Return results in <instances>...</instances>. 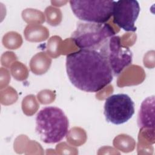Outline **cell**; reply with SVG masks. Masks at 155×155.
I'll return each mask as SVG.
<instances>
[{
  "label": "cell",
  "instance_id": "cell-1",
  "mask_svg": "<svg viewBox=\"0 0 155 155\" xmlns=\"http://www.w3.org/2000/svg\"><path fill=\"white\" fill-rule=\"evenodd\" d=\"M66 71L71 83L86 92H97L113 79L105 56L95 50L80 49L66 57Z\"/></svg>",
  "mask_w": 155,
  "mask_h": 155
},
{
  "label": "cell",
  "instance_id": "cell-5",
  "mask_svg": "<svg viewBox=\"0 0 155 155\" xmlns=\"http://www.w3.org/2000/svg\"><path fill=\"white\" fill-rule=\"evenodd\" d=\"M104 114L107 122L114 125L123 124L134 114V103L127 94L111 95L105 100Z\"/></svg>",
  "mask_w": 155,
  "mask_h": 155
},
{
  "label": "cell",
  "instance_id": "cell-3",
  "mask_svg": "<svg viewBox=\"0 0 155 155\" xmlns=\"http://www.w3.org/2000/svg\"><path fill=\"white\" fill-rule=\"evenodd\" d=\"M114 35V30L108 24L80 22L73 32L71 39L81 49L99 51L107 41Z\"/></svg>",
  "mask_w": 155,
  "mask_h": 155
},
{
  "label": "cell",
  "instance_id": "cell-2",
  "mask_svg": "<svg viewBox=\"0 0 155 155\" xmlns=\"http://www.w3.org/2000/svg\"><path fill=\"white\" fill-rule=\"evenodd\" d=\"M69 122L64 111L56 107H46L36 117L35 131L45 143H55L62 140L68 131Z\"/></svg>",
  "mask_w": 155,
  "mask_h": 155
},
{
  "label": "cell",
  "instance_id": "cell-7",
  "mask_svg": "<svg viewBox=\"0 0 155 155\" xmlns=\"http://www.w3.org/2000/svg\"><path fill=\"white\" fill-rule=\"evenodd\" d=\"M139 12V4L136 0L115 1L112 15L113 22L126 31H136L134 24Z\"/></svg>",
  "mask_w": 155,
  "mask_h": 155
},
{
  "label": "cell",
  "instance_id": "cell-8",
  "mask_svg": "<svg viewBox=\"0 0 155 155\" xmlns=\"http://www.w3.org/2000/svg\"><path fill=\"white\" fill-rule=\"evenodd\" d=\"M154 96L145 99L142 103L138 114V125L140 128H154Z\"/></svg>",
  "mask_w": 155,
  "mask_h": 155
},
{
  "label": "cell",
  "instance_id": "cell-6",
  "mask_svg": "<svg viewBox=\"0 0 155 155\" xmlns=\"http://www.w3.org/2000/svg\"><path fill=\"white\" fill-rule=\"evenodd\" d=\"M99 51L106 58L114 76L120 74L132 62L131 51L121 44L120 38L118 36L114 35L109 38Z\"/></svg>",
  "mask_w": 155,
  "mask_h": 155
},
{
  "label": "cell",
  "instance_id": "cell-4",
  "mask_svg": "<svg viewBox=\"0 0 155 155\" xmlns=\"http://www.w3.org/2000/svg\"><path fill=\"white\" fill-rule=\"evenodd\" d=\"M115 1H70V4L74 15L86 22L104 24L113 15Z\"/></svg>",
  "mask_w": 155,
  "mask_h": 155
}]
</instances>
